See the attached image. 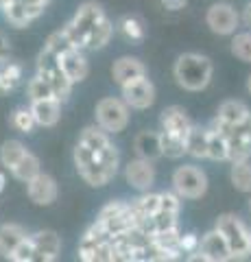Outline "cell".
Instances as JSON below:
<instances>
[{
  "instance_id": "cell-42",
  "label": "cell",
  "mask_w": 251,
  "mask_h": 262,
  "mask_svg": "<svg viewBox=\"0 0 251 262\" xmlns=\"http://www.w3.org/2000/svg\"><path fill=\"white\" fill-rule=\"evenodd\" d=\"M159 3L166 11H181L184 7L188 5V0H159Z\"/></svg>"
},
{
  "instance_id": "cell-36",
  "label": "cell",
  "mask_w": 251,
  "mask_h": 262,
  "mask_svg": "<svg viewBox=\"0 0 251 262\" xmlns=\"http://www.w3.org/2000/svg\"><path fill=\"white\" fill-rule=\"evenodd\" d=\"M232 55L236 59L245 61V63H251V31H245V33H236L232 39Z\"/></svg>"
},
{
  "instance_id": "cell-25",
  "label": "cell",
  "mask_w": 251,
  "mask_h": 262,
  "mask_svg": "<svg viewBox=\"0 0 251 262\" xmlns=\"http://www.w3.org/2000/svg\"><path fill=\"white\" fill-rule=\"evenodd\" d=\"M212 162L227 160V136L214 127H208V158Z\"/></svg>"
},
{
  "instance_id": "cell-48",
  "label": "cell",
  "mask_w": 251,
  "mask_h": 262,
  "mask_svg": "<svg viewBox=\"0 0 251 262\" xmlns=\"http://www.w3.org/2000/svg\"><path fill=\"white\" fill-rule=\"evenodd\" d=\"M9 3H11V0H0V9H3V7H7Z\"/></svg>"
},
{
  "instance_id": "cell-10",
  "label": "cell",
  "mask_w": 251,
  "mask_h": 262,
  "mask_svg": "<svg viewBox=\"0 0 251 262\" xmlns=\"http://www.w3.org/2000/svg\"><path fill=\"white\" fill-rule=\"evenodd\" d=\"M33 243V262H55L61 253V238L53 229H39L35 234H29Z\"/></svg>"
},
{
  "instance_id": "cell-19",
  "label": "cell",
  "mask_w": 251,
  "mask_h": 262,
  "mask_svg": "<svg viewBox=\"0 0 251 262\" xmlns=\"http://www.w3.org/2000/svg\"><path fill=\"white\" fill-rule=\"evenodd\" d=\"M133 151L138 158L155 162L162 158V144H159V131H140L133 140Z\"/></svg>"
},
{
  "instance_id": "cell-31",
  "label": "cell",
  "mask_w": 251,
  "mask_h": 262,
  "mask_svg": "<svg viewBox=\"0 0 251 262\" xmlns=\"http://www.w3.org/2000/svg\"><path fill=\"white\" fill-rule=\"evenodd\" d=\"M27 151L29 149L20 140H5L0 144V164H3L7 170H11L15 166V162H18Z\"/></svg>"
},
{
  "instance_id": "cell-16",
  "label": "cell",
  "mask_w": 251,
  "mask_h": 262,
  "mask_svg": "<svg viewBox=\"0 0 251 262\" xmlns=\"http://www.w3.org/2000/svg\"><path fill=\"white\" fill-rule=\"evenodd\" d=\"M31 112H33L35 125L37 127H55L61 118V101L59 98H39V101H31Z\"/></svg>"
},
{
  "instance_id": "cell-41",
  "label": "cell",
  "mask_w": 251,
  "mask_h": 262,
  "mask_svg": "<svg viewBox=\"0 0 251 262\" xmlns=\"http://www.w3.org/2000/svg\"><path fill=\"white\" fill-rule=\"evenodd\" d=\"M199 236L194 232H188V234H179V249L181 253H192L199 249Z\"/></svg>"
},
{
  "instance_id": "cell-39",
  "label": "cell",
  "mask_w": 251,
  "mask_h": 262,
  "mask_svg": "<svg viewBox=\"0 0 251 262\" xmlns=\"http://www.w3.org/2000/svg\"><path fill=\"white\" fill-rule=\"evenodd\" d=\"M225 136H236V138H242V140H249V142H251V112H249L240 122L232 125Z\"/></svg>"
},
{
  "instance_id": "cell-6",
  "label": "cell",
  "mask_w": 251,
  "mask_h": 262,
  "mask_svg": "<svg viewBox=\"0 0 251 262\" xmlns=\"http://www.w3.org/2000/svg\"><path fill=\"white\" fill-rule=\"evenodd\" d=\"M96 221H99V225L107 232L109 238L120 236V234H125L129 229L135 227L131 206H129L127 201H120V199H114V201H109L107 206H103Z\"/></svg>"
},
{
  "instance_id": "cell-23",
  "label": "cell",
  "mask_w": 251,
  "mask_h": 262,
  "mask_svg": "<svg viewBox=\"0 0 251 262\" xmlns=\"http://www.w3.org/2000/svg\"><path fill=\"white\" fill-rule=\"evenodd\" d=\"M184 140H186V153L188 155H192L197 160L208 158V127L192 125Z\"/></svg>"
},
{
  "instance_id": "cell-22",
  "label": "cell",
  "mask_w": 251,
  "mask_h": 262,
  "mask_svg": "<svg viewBox=\"0 0 251 262\" xmlns=\"http://www.w3.org/2000/svg\"><path fill=\"white\" fill-rule=\"evenodd\" d=\"M24 68L18 61L5 59L0 61V94H9L22 83Z\"/></svg>"
},
{
  "instance_id": "cell-13",
  "label": "cell",
  "mask_w": 251,
  "mask_h": 262,
  "mask_svg": "<svg viewBox=\"0 0 251 262\" xmlns=\"http://www.w3.org/2000/svg\"><path fill=\"white\" fill-rule=\"evenodd\" d=\"M125 179L133 190L147 192L155 184V166H153L151 160H142V158L129 160V164L125 166Z\"/></svg>"
},
{
  "instance_id": "cell-45",
  "label": "cell",
  "mask_w": 251,
  "mask_h": 262,
  "mask_svg": "<svg viewBox=\"0 0 251 262\" xmlns=\"http://www.w3.org/2000/svg\"><path fill=\"white\" fill-rule=\"evenodd\" d=\"M240 20H242V24H245V27L251 29V3L245 5V9H242V13H240Z\"/></svg>"
},
{
  "instance_id": "cell-24",
  "label": "cell",
  "mask_w": 251,
  "mask_h": 262,
  "mask_svg": "<svg viewBox=\"0 0 251 262\" xmlns=\"http://www.w3.org/2000/svg\"><path fill=\"white\" fill-rule=\"evenodd\" d=\"M9 173H11L15 179H18V182L27 184L29 179H33L37 173H42V164H39V158H37L35 153L27 151L18 162H15V166L9 170Z\"/></svg>"
},
{
  "instance_id": "cell-29",
  "label": "cell",
  "mask_w": 251,
  "mask_h": 262,
  "mask_svg": "<svg viewBox=\"0 0 251 262\" xmlns=\"http://www.w3.org/2000/svg\"><path fill=\"white\" fill-rule=\"evenodd\" d=\"M159 144H162V158L168 160H179L186 155V140L179 136L159 131Z\"/></svg>"
},
{
  "instance_id": "cell-44",
  "label": "cell",
  "mask_w": 251,
  "mask_h": 262,
  "mask_svg": "<svg viewBox=\"0 0 251 262\" xmlns=\"http://www.w3.org/2000/svg\"><path fill=\"white\" fill-rule=\"evenodd\" d=\"M22 3L27 5V7H33V9H37V11H42V13H44L51 0H22Z\"/></svg>"
},
{
  "instance_id": "cell-37",
  "label": "cell",
  "mask_w": 251,
  "mask_h": 262,
  "mask_svg": "<svg viewBox=\"0 0 251 262\" xmlns=\"http://www.w3.org/2000/svg\"><path fill=\"white\" fill-rule=\"evenodd\" d=\"M27 96H29V101H39V98H51L55 94H53L51 83H48L44 77L35 75L33 79H29V83H27Z\"/></svg>"
},
{
  "instance_id": "cell-5",
  "label": "cell",
  "mask_w": 251,
  "mask_h": 262,
  "mask_svg": "<svg viewBox=\"0 0 251 262\" xmlns=\"http://www.w3.org/2000/svg\"><path fill=\"white\" fill-rule=\"evenodd\" d=\"M105 15L103 7L96 5V3H83L77 9L75 18H72L63 31H66V35L70 37V42L75 44L77 48H85V39L87 35L92 33V29L99 24V20Z\"/></svg>"
},
{
  "instance_id": "cell-43",
  "label": "cell",
  "mask_w": 251,
  "mask_h": 262,
  "mask_svg": "<svg viewBox=\"0 0 251 262\" xmlns=\"http://www.w3.org/2000/svg\"><path fill=\"white\" fill-rule=\"evenodd\" d=\"M5 59H9V39L0 31V61H5Z\"/></svg>"
},
{
  "instance_id": "cell-3",
  "label": "cell",
  "mask_w": 251,
  "mask_h": 262,
  "mask_svg": "<svg viewBox=\"0 0 251 262\" xmlns=\"http://www.w3.org/2000/svg\"><path fill=\"white\" fill-rule=\"evenodd\" d=\"M216 232L223 236L232 251V260H242L251 256V229L236 214H221L216 219Z\"/></svg>"
},
{
  "instance_id": "cell-12",
  "label": "cell",
  "mask_w": 251,
  "mask_h": 262,
  "mask_svg": "<svg viewBox=\"0 0 251 262\" xmlns=\"http://www.w3.org/2000/svg\"><path fill=\"white\" fill-rule=\"evenodd\" d=\"M27 194L31 203H35L39 208H46V206H53L57 201V194H59V188L57 182L46 175V173H37L33 179L27 182Z\"/></svg>"
},
{
  "instance_id": "cell-47",
  "label": "cell",
  "mask_w": 251,
  "mask_h": 262,
  "mask_svg": "<svg viewBox=\"0 0 251 262\" xmlns=\"http://www.w3.org/2000/svg\"><path fill=\"white\" fill-rule=\"evenodd\" d=\"M247 92H249V96H251V75L247 77Z\"/></svg>"
},
{
  "instance_id": "cell-49",
  "label": "cell",
  "mask_w": 251,
  "mask_h": 262,
  "mask_svg": "<svg viewBox=\"0 0 251 262\" xmlns=\"http://www.w3.org/2000/svg\"><path fill=\"white\" fill-rule=\"evenodd\" d=\"M249 214H251V199H249Z\"/></svg>"
},
{
  "instance_id": "cell-18",
  "label": "cell",
  "mask_w": 251,
  "mask_h": 262,
  "mask_svg": "<svg viewBox=\"0 0 251 262\" xmlns=\"http://www.w3.org/2000/svg\"><path fill=\"white\" fill-rule=\"evenodd\" d=\"M0 11H3L5 20L15 29H27L31 22H35L39 15H42V11L33 9V7H27L22 0H11V3L3 7Z\"/></svg>"
},
{
  "instance_id": "cell-17",
  "label": "cell",
  "mask_w": 251,
  "mask_h": 262,
  "mask_svg": "<svg viewBox=\"0 0 251 262\" xmlns=\"http://www.w3.org/2000/svg\"><path fill=\"white\" fill-rule=\"evenodd\" d=\"M162 131H166V134H173V136H179V138H186V134L190 131L192 127V120L188 116V112L179 105H171V107H166L162 112Z\"/></svg>"
},
{
  "instance_id": "cell-38",
  "label": "cell",
  "mask_w": 251,
  "mask_h": 262,
  "mask_svg": "<svg viewBox=\"0 0 251 262\" xmlns=\"http://www.w3.org/2000/svg\"><path fill=\"white\" fill-rule=\"evenodd\" d=\"M9 260H13V262H33V243H31L29 236L9 253Z\"/></svg>"
},
{
  "instance_id": "cell-46",
  "label": "cell",
  "mask_w": 251,
  "mask_h": 262,
  "mask_svg": "<svg viewBox=\"0 0 251 262\" xmlns=\"http://www.w3.org/2000/svg\"><path fill=\"white\" fill-rule=\"evenodd\" d=\"M5 186H7V175L3 173V170H0V192L5 190Z\"/></svg>"
},
{
  "instance_id": "cell-40",
  "label": "cell",
  "mask_w": 251,
  "mask_h": 262,
  "mask_svg": "<svg viewBox=\"0 0 251 262\" xmlns=\"http://www.w3.org/2000/svg\"><path fill=\"white\" fill-rule=\"evenodd\" d=\"M159 210H166V212H175V214H179V210H181V196L175 194V192H159Z\"/></svg>"
},
{
  "instance_id": "cell-11",
  "label": "cell",
  "mask_w": 251,
  "mask_h": 262,
  "mask_svg": "<svg viewBox=\"0 0 251 262\" xmlns=\"http://www.w3.org/2000/svg\"><path fill=\"white\" fill-rule=\"evenodd\" d=\"M120 92H123V101L129 105V110H149L155 103V85L147 77L131 81L129 85L120 88Z\"/></svg>"
},
{
  "instance_id": "cell-34",
  "label": "cell",
  "mask_w": 251,
  "mask_h": 262,
  "mask_svg": "<svg viewBox=\"0 0 251 262\" xmlns=\"http://www.w3.org/2000/svg\"><path fill=\"white\" fill-rule=\"evenodd\" d=\"M9 122L15 131H20V134H33V129L37 127L31 107H15L9 116Z\"/></svg>"
},
{
  "instance_id": "cell-4",
  "label": "cell",
  "mask_w": 251,
  "mask_h": 262,
  "mask_svg": "<svg viewBox=\"0 0 251 262\" xmlns=\"http://www.w3.org/2000/svg\"><path fill=\"white\" fill-rule=\"evenodd\" d=\"M94 116H96V125L103 131H107L109 136L120 134V131H125L129 125V105L123 98L105 96L96 103Z\"/></svg>"
},
{
  "instance_id": "cell-21",
  "label": "cell",
  "mask_w": 251,
  "mask_h": 262,
  "mask_svg": "<svg viewBox=\"0 0 251 262\" xmlns=\"http://www.w3.org/2000/svg\"><path fill=\"white\" fill-rule=\"evenodd\" d=\"M27 229L20 223H3L0 225V256L9 258V253L27 238Z\"/></svg>"
},
{
  "instance_id": "cell-28",
  "label": "cell",
  "mask_w": 251,
  "mask_h": 262,
  "mask_svg": "<svg viewBox=\"0 0 251 262\" xmlns=\"http://www.w3.org/2000/svg\"><path fill=\"white\" fill-rule=\"evenodd\" d=\"M37 75V72H35ZM39 77H44L48 83H51V88H53V94H55V98H59V101L63 103L66 98L70 96V92H72V81L63 75V70L61 68H55L53 72H48V75H39Z\"/></svg>"
},
{
  "instance_id": "cell-2",
  "label": "cell",
  "mask_w": 251,
  "mask_h": 262,
  "mask_svg": "<svg viewBox=\"0 0 251 262\" xmlns=\"http://www.w3.org/2000/svg\"><path fill=\"white\" fill-rule=\"evenodd\" d=\"M173 75L177 85L188 90V92H201L210 85L214 75V66L210 57L199 55V53H184L177 57L173 66Z\"/></svg>"
},
{
  "instance_id": "cell-15",
  "label": "cell",
  "mask_w": 251,
  "mask_h": 262,
  "mask_svg": "<svg viewBox=\"0 0 251 262\" xmlns=\"http://www.w3.org/2000/svg\"><path fill=\"white\" fill-rule=\"evenodd\" d=\"M147 77V66H144L138 57H120L111 66V79L118 88L129 85L131 81H138Z\"/></svg>"
},
{
  "instance_id": "cell-33",
  "label": "cell",
  "mask_w": 251,
  "mask_h": 262,
  "mask_svg": "<svg viewBox=\"0 0 251 262\" xmlns=\"http://www.w3.org/2000/svg\"><path fill=\"white\" fill-rule=\"evenodd\" d=\"M79 142L90 146V149H94V151H99V149H103V146H107L111 140H109L107 131H103L99 125H96V127H85L83 131H81Z\"/></svg>"
},
{
  "instance_id": "cell-30",
  "label": "cell",
  "mask_w": 251,
  "mask_h": 262,
  "mask_svg": "<svg viewBox=\"0 0 251 262\" xmlns=\"http://www.w3.org/2000/svg\"><path fill=\"white\" fill-rule=\"evenodd\" d=\"M230 179L236 190L240 192H251V162L242 160V162H232V170H230Z\"/></svg>"
},
{
  "instance_id": "cell-1",
  "label": "cell",
  "mask_w": 251,
  "mask_h": 262,
  "mask_svg": "<svg viewBox=\"0 0 251 262\" xmlns=\"http://www.w3.org/2000/svg\"><path fill=\"white\" fill-rule=\"evenodd\" d=\"M72 158H75L77 173L81 175V179H83L87 186H92V188L107 186L118 173L120 155H118V149L111 142L99 151L77 142Z\"/></svg>"
},
{
  "instance_id": "cell-26",
  "label": "cell",
  "mask_w": 251,
  "mask_h": 262,
  "mask_svg": "<svg viewBox=\"0 0 251 262\" xmlns=\"http://www.w3.org/2000/svg\"><path fill=\"white\" fill-rule=\"evenodd\" d=\"M111 33H114V24L107 20V15H103V18L99 20V24L92 29V33L87 35L85 48H90V51H101V48L107 46Z\"/></svg>"
},
{
  "instance_id": "cell-8",
  "label": "cell",
  "mask_w": 251,
  "mask_h": 262,
  "mask_svg": "<svg viewBox=\"0 0 251 262\" xmlns=\"http://www.w3.org/2000/svg\"><path fill=\"white\" fill-rule=\"evenodd\" d=\"M206 24L216 35H234L240 24V15L230 3H214L206 11Z\"/></svg>"
},
{
  "instance_id": "cell-27",
  "label": "cell",
  "mask_w": 251,
  "mask_h": 262,
  "mask_svg": "<svg viewBox=\"0 0 251 262\" xmlns=\"http://www.w3.org/2000/svg\"><path fill=\"white\" fill-rule=\"evenodd\" d=\"M249 114V107L242 101H223L218 105V112H216V120L225 122V125H236Z\"/></svg>"
},
{
  "instance_id": "cell-35",
  "label": "cell",
  "mask_w": 251,
  "mask_h": 262,
  "mask_svg": "<svg viewBox=\"0 0 251 262\" xmlns=\"http://www.w3.org/2000/svg\"><path fill=\"white\" fill-rule=\"evenodd\" d=\"M251 158V142L242 140L236 136H227V160L230 162H242Z\"/></svg>"
},
{
  "instance_id": "cell-7",
  "label": "cell",
  "mask_w": 251,
  "mask_h": 262,
  "mask_svg": "<svg viewBox=\"0 0 251 262\" xmlns=\"http://www.w3.org/2000/svg\"><path fill=\"white\" fill-rule=\"evenodd\" d=\"M173 190L181 199H201L208 192V175L199 166L184 164L173 173Z\"/></svg>"
},
{
  "instance_id": "cell-14",
  "label": "cell",
  "mask_w": 251,
  "mask_h": 262,
  "mask_svg": "<svg viewBox=\"0 0 251 262\" xmlns=\"http://www.w3.org/2000/svg\"><path fill=\"white\" fill-rule=\"evenodd\" d=\"M59 68L72 83H81V81H85L87 75H90L87 57L83 55V48H77V46H72L59 55Z\"/></svg>"
},
{
  "instance_id": "cell-32",
  "label": "cell",
  "mask_w": 251,
  "mask_h": 262,
  "mask_svg": "<svg viewBox=\"0 0 251 262\" xmlns=\"http://www.w3.org/2000/svg\"><path fill=\"white\" fill-rule=\"evenodd\" d=\"M118 29L127 39H131V42H142L144 35H147L144 22L138 18V15H125V18H120Z\"/></svg>"
},
{
  "instance_id": "cell-20",
  "label": "cell",
  "mask_w": 251,
  "mask_h": 262,
  "mask_svg": "<svg viewBox=\"0 0 251 262\" xmlns=\"http://www.w3.org/2000/svg\"><path fill=\"white\" fill-rule=\"evenodd\" d=\"M109 236L107 232L99 225V221H94V223L85 229V234L81 236V243H79V260L83 262H92V256H94V249L99 247L103 241H107Z\"/></svg>"
},
{
  "instance_id": "cell-9",
  "label": "cell",
  "mask_w": 251,
  "mask_h": 262,
  "mask_svg": "<svg viewBox=\"0 0 251 262\" xmlns=\"http://www.w3.org/2000/svg\"><path fill=\"white\" fill-rule=\"evenodd\" d=\"M188 260H201V262H227L232 260V251L227 247V243L221 234L212 229L208 232L203 238L199 241V249L192 251Z\"/></svg>"
}]
</instances>
